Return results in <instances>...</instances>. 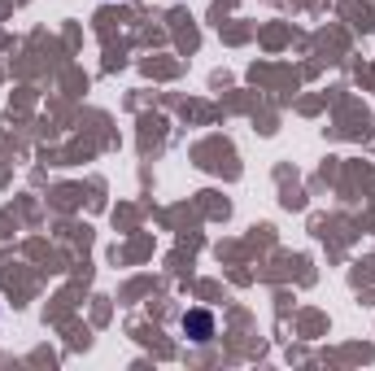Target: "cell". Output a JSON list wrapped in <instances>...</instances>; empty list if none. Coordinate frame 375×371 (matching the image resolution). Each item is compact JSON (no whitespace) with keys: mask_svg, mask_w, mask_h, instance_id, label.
Here are the masks:
<instances>
[{"mask_svg":"<svg viewBox=\"0 0 375 371\" xmlns=\"http://www.w3.org/2000/svg\"><path fill=\"white\" fill-rule=\"evenodd\" d=\"M184 332L192 336V341H209V336H214V319H209L205 310H192V315H184Z\"/></svg>","mask_w":375,"mask_h":371,"instance_id":"cell-1","label":"cell"}]
</instances>
